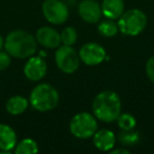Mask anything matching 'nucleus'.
Masks as SVG:
<instances>
[{"mask_svg": "<svg viewBox=\"0 0 154 154\" xmlns=\"http://www.w3.org/2000/svg\"><path fill=\"white\" fill-rule=\"evenodd\" d=\"M42 14L50 23L59 26L68 20L70 12L66 3L60 0H45L42 3Z\"/></svg>", "mask_w": 154, "mask_h": 154, "instance_id": "0eeeda50", "label": "nucleus"}, {"mask_svg": "<svg viewBox=\"0 0 154 154\" xmlns=\"http://www.w3.org/2000/svg\"><path fill=\"white\" fill-rule=\"evenodd\" d=\"M92 109L93 114L98 120L112 122L122 113V100L114 91H103L95 96Z\"/></svg>", "mask_w": 154, "mask_h": 154, "instance_id": "f257e3e1", "label": "nucleus"}, {"mask_svg": "<svg viewBox=\"0 0 154 154\" xmlns=\"http://www.w3.org/2000/svg\"><path fill=\"white\" fill-rule=\"evenodd\" d=\"M79 58L87 66H97L105 61L107 58L106 50L96 42L85 43L79 50Z\"/></svg>", "mask_w": 154, "mask_h": 154, "instance_id": "6e6552de", "label": "nucleus"}, {"mask_svg": "<svg viewBox=\"0 0 154 154\" xmlns=\"http://www.w3.org/2000/svg\"><path fill=\"white\" fill-rule=\"evenodd\" d=\"M138 140V134L136 132H133L132 130L130 131H122L119 134V141L124 145L130 146L135 143Z\"/></svg>", "mask_w": 154, "mask_h": 154, "instance_id": "aec40b11", "label": "nucleus"}, {"mask_svg": "<svg viewBox=\"0 0 154 154\" xmlns=\"http://www.w3.org/2000/svg\"><path fill=\"white\" fill-rule=\"evenodd\" d=\"M48 66L45 61L39 56H31L23 68L24 76L31 82H39L47 74Z\"/></svg>", "mask_w": 154, "mask_h": 154, "instance_id": "1a4fd4ad", "label": "nucleus"}, {"mask_svg": "<svg viewBox=\"0 0 154 154\" xmlns=\"http://www.w3.org/2000/svg\"><path fill=\"white\" fill-rule=\"evenodd\" d=\"M146 73H147L149 79L154 84V55L149 58L146 64Z\"/></svg>", "mask_w": 154, "mask_h": 154, "instance_id": "4be33fe9", "label": "nucleus"}, {"mask_svg": "<svg viewBox=\"0 0 154 154\" xmlns=\"http://www.w3.org/2000/svg\"><path fill=\"white\" fill-rule=\"evenodd\" d=\"M11 64V55L8 52L0 51V71H5Z\"/></svg>", "mask_w": 154, "mask_h": 154, "instance_id": "412c9836", "label": "nucleus"}, {"mask_svg": "<svg viewBox=\"0 0 154 154\" xmlns=\"http://www.w3.org/2000/svg\"><path fill=\"white\" fill-rule=\"evenodd\" d=\"M148 18L143 11L132 9L124 12L118 18V30L127 36H137L147 26Z\"/></svg>", "mask_w": 154, "mask_h": 154, "instance_id": "20e7f679", "label": "nucleus"}, {"mask_svg": "<svg viewBox=\"0 0 154 154\" xmlns=\"http://www.w3.org/2000/svg\"><path fill=\"white\" fill-rule=\"evenodd\" d=\"M29 107V100L23 96L20 95H15L12 96L8 99L7 105H5V109L11 115H20Z\"/></svg>", "mask_w": 154, "mask_h": 154, "instance_id": "2eb2a0df", "label": "nucleus"}, {"mask_svg": "<svg viewBox=\"0 0 154 154\" xmlns=\"http://www.w3.org/2000/svg\"><path fill=\"white\" fill-rule=\"evenodd\" d=\"M111 153L112 154H118V153L119 154H130V151L127 149H124V148H118V149H115V150L112 149Z\"/></svg>", "mask_w": 154, "mask_h": 154, "instance_id": "5701e85b", "label": "nucleus"}, {"mask_svg": "<svg viewBox=\"0 0 154 154\" xmlns=\"http://www.w3.org/2000/svg\"><path fill=\"white\" fill-rule=\"evenodd\" d=\"M59 101L57 90L50 84L37 85L30 95V103L39 112H48L56 108Z\"/></svg>", "mask_w": 154, "mask_h": 154, "instance_id": "7ed1b4c3", "label": "nucleus"}, {"mask_svg": "<svg viewBox=\"0 0 154 154\" xmlns=\"http://www.w3.org/2000/svg\"><path fill=\"white\" fill-rule=\"evenodd\" d=\"M78 14L84 21L88 23H97L103 16L101 7L95 0H82L78 5Z\"/></svg>", "mask_w": 154, "mask_h": 154, "instance_id": "9d476101", "label": "nucleus"}, {"mask_svg": "<svg viewBox=\"0 0 154 154\" xmlns=\"http://www.w3.org/2000/svg\"><path fill=\"white\" fill-rule=\"evenodd\" d=\"M17 145V135L10 126L0 124V150L2 152H9Z\"/></svg>", "mask_w": 154, "mask_h": 154, "instance_id": "ddd939ff", "label": "nucleus"}, {"mask_svg": "<svg viewBox=\"0 0 154 154\" xmlns=\"http://www.w3.org/2000/svg\"><path fill=\"white\" fill-rule=\"evenodd\" d=\"M35 38L39 45L48 48V49H56L61 43L60 34L50 26H42V28L38 29Z\"/></svg>", "mask_w": 154, "mask_h": 154, "instance_id": "9b49d317", "label": "nucleus"}, {"mask_svg": "<svg viewBox=\"0 0 154 154\" xmlns=\"http://www.w3.org/2000/svg\"><path fill=\"white\" fill-rule=\"evenodd\" d=\"M77 31L73 26H66L60 33V39L64 45H73L77 41Z\"/></svg>", "mask_w": 154, "mask_h": 154, "instance_id": "6ab92c4d", "label": "nucleus"}, {"mask_svg": "<svg viewBox=\"0 0 154 154\" xmlns=\"http://www.w3.org/2000/svg\"><path fill=\"white\" fill-rule=\"evenodd\" d=\"M37 152H38V145L32 138L22 139L15 147L16 154H35Z\"/></svg>", "mask_w": 154, "mask_h": 154, "instance_id": "dca6fc26", "label": "nucleus"}, {"mask_svg": "<svg viewBox=\"0 0 154 154\" xmlns=\"http://www.w3.org/2000/svg\"><path fill=\"white\" fill-rule=\"evenodd\" d=\"M96 117L88 112H80L72 117L70 122V132L80 139L90 138L97 131Z\"/></svg>", "mask_w": 154, "mask_h": 154, "instance_id": "39448f33", "label": "nucleus"}, {"mask_svg": "<svg viewBox=\"0 0 154 154\" xmlns=\"http://www.w3.org/2000/svg\"><path fill=\"white\" fill-rule=\"evenodd\" d=\"M3 45H5V41H3L2 36H1V35H0V51H1V49H2Z\"/></svg>", "mask_w": 154, "mask_h": 154, "instance_id": "b1692460", "label": "nucleus"}, {"mask_svg": "<svg viewBox=\"0 0 154 154\" xmlns=\"http://www.w3.org/2000/svg\"><path fill=\"white\" fill-rule=\"evenodd\" d=\"M101 12L108 19H118L125 12L124 0H103L101 3Z\"/></svg>", "mask_w": 154, "mask_h": 154, "instance_id": "4468645a", "label": "nucleus"}, {"mask_svg": "<svg viewBox=\"0 0 154 154\" xmlns=\"http://www.w3.org/2000/svg\"><path fill=\"white\" fill-rule=\"evenodd\" d=\"M3 47L12 57L24 59L36 53L37 40L31 33L16 30L8 35Z\"/></svg>", "mask_w": 154, "mask_h": 154, "instance_id": "f03ea898", "label": "nucleus"}, {"mask_svg": "<svg viewBox=\"0 0 154 154\" xmlns=\"http://www.w3.org/2000/svg\"><path fill=\"white\" fill-rule=\"evenodd\" d=\"M117 125L122 131H130L136 127V119L130 113H120L116 118Z\"/></svg>", "mask_w": 154, "mask_h": 154, "instance_id": "f3484780", "label": "nucleus"}, {"mask_svg": "<svg viewBox=\"0 0 154 154\" xmlns=\"http://www.w3.org/2000/svg\"><path fill=\"white\" fill-rule=\"evenodd\" d=\"M98 32L103 37H114L118 32V26L111 19L105 20L99 23Z\"/></svg>", "mask_w": 154, "mask_h": 154, "instance_id": "a211bd4d", "label": "nucleus"}, {"mask_svg": "<svg viewBox=\"0 0 154 154\" xmlns=\"http://www.w3.org/2000/svg\"><path fill=\"white\" fill-rule=\"evenodd\" d=\"M58 69L66 74H73L79 68L80 58L72 45H59L55 53Z\"/></svg>", "mask_w": 154, "mask_h": 154, "instance_id": "423d86ee", "label": "nucleus"}, {"mask_svg": "<svg viewBox=\"0 0 154 154\" xmlns=\"http://www.w3.org/2000/svg\"><path fill=\"white\" fill-rule=\"evenodd\" d=\"M92 137L94 146L100 151H111L116 143L115 134L107 129L97 130Z\"/></svg>", "mask_w": 154, "mask_h": 154, "instance_id": "f8f14e48", "label": "nucleus"}]
</instances>
